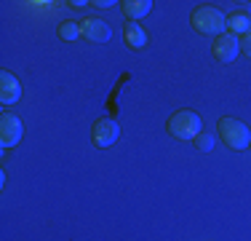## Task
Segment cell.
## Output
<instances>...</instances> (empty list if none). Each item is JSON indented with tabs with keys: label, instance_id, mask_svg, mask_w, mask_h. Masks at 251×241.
I'll return each mask as SVG.
<instances>
[{
	"label": "cell",
	"instance_id": "obj_1",
	"mask_svg": "<svg viewBox=\"0 0 251 241\" xmlns=\"http://www.w3.org/2000/svg\"><path fill=\"white\" fill-rule=\"evenodd\" d=\"M193 27L198 30L201 35H225L227 16L219 8L201 5V8H195V14H193Z\"/></svg>",
	"mask_w": 251,
	"mask_h": 241
},
{
	"label": "cell",
	"instance_id": "obj_2",
	"mask_svg": "<svg viewBox=\"0 0 251 241\" xmlns=\"http://www.w3.org/2000/svg\"><path fill=\"white\" fill-rule=\"evenodd\" d=\"M169 134H174L176 140H195L201 134V116L193 110H176L169 118Z\"/></svg>",
	"mask_w": 251,
	"mask_h": 241
},
{
	"label": "cell",
	"instance_id": "obj_3",
	"mask_svg": "<svg viewBox=\"0 0 251 241\" xmlns=\"http://www.w3.org/2000/svg\"><path fill=\"white\" fill-rule=\"evenodd\" d=\"M219 134H222L227 148H232V150H246L251 145V131L235 118H222L219 120Z\"/></svg>",
	"mask_w": 251,
	"mask_h": 241
},
{
	"label": "cell",
	"instance_id": "obj_4",
	"mask_svg": "<svg viewBox=\"0 0 251 241\" xmlns=\"http://www.w3.org/2000/svg\"><path fill=\"white\" fill-rule=\"evenodd\" d=\"M22 120L16 116H11V113H3V118H0V145L3 148H14V145L22 142Z\"/></svg>",
	"mask_w": 251,
	"mask_h": 241
},
{
	"label": "cell",
	"instance_id": "obj_5",
	"mask_svg": "<svg viewBox=\"0 0 251 241\" xmlns=\"http://www.w3.org/2000/svg\"><path fill=\"white\" fill-rule=\"evenodd\" d=\"M94 145L97 148H110L112 142L121 137V126H118V120H110V118H101L94 123Z\"/></svg>",
	"mask_w": 251,
	"mask_h": 241
},
{
	"label": "cell",
	"instance_id": "obj_6",
	"mask_svg": "<svg viewBox=\"0 0 251 241\" xmlns=\"http://www.w3.org/2000/svg\"><path fill=\"white\" fill-rule=\"evenodd\" d=\"M238 54H241V40H238L232 32L219 35V38H217V43H214V57H217L219 62L230 64L232 59L238 57Z\"/></svg>",
	"mask_w": 251,
	"mask_h": 241
},
{
	"label": "cell",
	"instance_id": "obj_7",
	"mask_svg": "<svg viewBox=\"0 0 251 241\" xmlns=\"http://www.w3.org/2000/svg\"><path fill=\"white\" fill-rule=\"evenodd\" d=\"M80 32L86 35L88 40H94V43H104V40H110L112 30L101 19H86V22H80Z\"/></svg>",
	"mask_w": 251,
	"mask_h": 241
},
{
	"label": "cell",
	"instance_id": "obj_8",
	"mask_svg": "<svg viewBox=\"0 0 251 241\" xmlns=\"http://www.w3.org/2000/svg\"><path fill=\"white\" fill-rule=\"evenodd\" d=\"M19 96H22V83L11 72H3L0 75V102L3 105H14V102H19Z\"/></svg>",
	"mask_w": 251,
	"mask_h": 241
},
{
	"label": "cell",
	"instance_id": "obj_9",
	"mask_svg": "<svg viewBox=\"0 0 251 241\" xmlns=\"http://www.w3.org/2000/svg\"><path fill=\"white\" fill-rule=\"evenodd\" d=\"M123 38H126V43H128V48H145V46H147L145 27H139L136 22H128V24H126Z\"/></svg>",
	"mask_w": 251,
	"mask_h": 241
},
{
	"label": "cell",
	"instance_id": "obj_10",
	"mask_svg": "<svg viewBox=\"0 0 251 241\" xmlns=\"http://www.w3.org/2000/svg\"><path fill=\"white\" fill-rule=\"evenodd\" d=\"M152 11V3L150 0H126L123 3V14L131 16V19H142Z\"/></svg>",
	"mask_w": 251,
	"mask_h": 241
},
{
	"label": "cell",
	"instance_id": "obj_11",
	"mask_svg": "<svg viewBox=\"0 0 251 241\" xmlns=\"http://www.w3.org/2000/svg\"><path fill=\"white\" fill-rule=\"evenodd\" d=\"M227 24H230V32L232 35H235V32L246 35L249 30H251V16L249 14H232L230 19H227Z\"/></svg>",
	"mask_w": 251,
	"mask_h": 241
},
{
	"label": "cell",
	"instance_id": "obj_12",
	"mask_svg": "<svg viewBox=\"0 0 251 241\" xmlns=\"http://www.w3.org/2000/svg\"><path fill=\"white\" fill-rule=\"evenodd\" d=\"M77 35H80V24H75V22H64L59 27V38L62 40H75Z\"/></svg>",
	"mask_w": 251,
	"mask_h": 241
},
{
	"label": "cell",
	"instance_id": "obj_13",
	"mask_svg": "<svg viewBox=\"0 0 251 241\" xmlns=\"http://www.w3.org/2000/svg\"><path fill=\"white\" fill-rule=\"evenodd\" d=\"M195 142H198V150H211L214 148V134H198Z\"/></svg>",
	"mask_w": 251,
	"mask_h": 241
},
{
	"label": "cell",
	"instance_id": "obj_14",
	"mask_svg": "<svg viewBox=\"0 0 251 241\" xmlns=\"http://www.w3.org/2000/svg\"><path fill=\"white\" fill-rule=\"evenodd\" d=\"M241 51L251 59V30H249L246 35H241Z\"/></svg>",
	"mask_w": 251,
	"mask_h": 241
}]
</instances>
